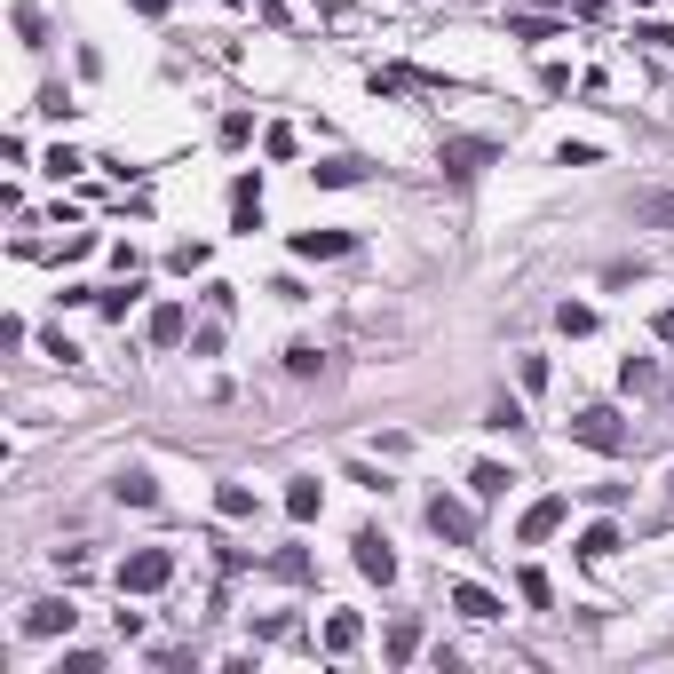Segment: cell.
Instances as JSON below:
<instances>
[{
    "mask_svg": "<svg viewBox=\"0 0 674 674\" xmlns=\"http://www.w3.org/2000/svg\"><path fill=\"white\" fill-rule=\"evenodd\" d=\"M563 524H571V500H563V492H540V500L516 516V548H548Z\"/></svg>",
    "mask_w": 674,
    "mask_h": 674,
    "instance_id": "cell-1",
    "label": "cell"
},
{
    "mask_svg": "<svg viewBox=\"0 0 674 674\" xmlns=\"http://www.w3.org/2000/svg\"><path fill=\"white\" fill-rule=\"evenodd\" d=\"M175 579V556L167 548H135V556L119 563V595H159Z\"/></svg>",
    "mask_w": 674,
    "mask_h": 674,
    "instance_id": "cell-2",
    "label": "cell"
},
{
    "mask_svg": "<svg viewBox=\"0 0 674 674\" xmlns=\"http://www.w3.org/2000/svg\"><path fill=\"white\" fill-rule=\"evenodd\" d=\"M571 437H579L587 452H619L627 445V421H619L611 405H579V413H571Z\"/></svg>",
    "mask_w": 674,
    "mask_h": 674,
    "instance_id": "cell-3",
    "label": "cell"
},
{
    "mask_svg": "<svg viewBox=\"0 0 674 674\" xmlns=\"http://www.w3.org/2000/svg\"><path fill=\"white\" fill-rule=\"evenodd\" d=\"M437 167H445L452 183H468V175H484V167H492V143H484V135H445Z\"/></svg>",
    "mask_w": 674,
    "mask_h": 674,
    "instance_id": "cell-4",
    "label": "cell"
},
{
    "mask_svg": "<svg viewBox=\"0 0 674 674\" xmlns=\"http://www.w3.org/2000/svg\"><path fill=\"white\" fill-rule=\"evenodd\" d=\"M429 532H437L445 548H476V516H468L460 500H445V492L429 500Z\"/></svg>",
    "mask_w": 674,
    "mask_h": 674,
    "instance_id": "cell-5",
    "label": "cell"
},
{
    "mask_svg": "<svg viewBox=\"0 0 674 674\" xmlns=\"http://www.w3.org/2000/svg\"><path fill=\"white\" fill-rule=\"evenodd\" d=\"M349 556H357V571H365V579H381V587L397 579V556H389V532H373V524H365V532L349 540Z\"/></svg>",
    "mask_w": 674,
    "mask_h": 674,
    "instance_id": "cell-6",
    "label": "cell"
},
{
    "mask_svg": "<svg viewBox=\"0 0 674 674\" xmlns=\"http://www.w3.org/2000/svg\"><path fill=\"white\" fill-rule=\"evenodd\" d=\"M72 619H80V611H72V595H48V603H32V611H24V635H32V643H48V635H72Z\"/></svg>",
    "mask_w": 674,
    "mask_h": 674,
    "instance_id": "cell-7",
    "label": "cell"
},
{
    "mask_svg": "<svg viewBox=\"0 0 674 674\" xmlns=\"http://www.w3.org/2000/svg\"><path fill=\"white\" fill-rule=\"evenodd\" d=\"M452 611H460V619H476V627H492L508 603H500L492 587H476V579H452Z\"/></svg>",
    "mask_w": 674,
    "mask_h": 674,
    "instance_id": "cell-8",
    "label": "cell"
},
{
    "mask_svg": "<svg viewBox=\"0 0 674 674\" xmlns=\"http://www.w3.org/2000/svg\"><path fill=\"white\" fill-rule=\"evenodd\" d=\"M230 230H262V175L230 183Z\"/></svg>",
    "mask_w": 674,
    "mask_h": 674,
    "instance_id": "cell-9",
    "label": "cell"
},
{
    "mask_svg": "<svg viewBox=\"0 0 674 674\" xmlns=\"http://www.w3.org/2000/svg\"><path fill=\"white\" fill-rule=\"evenodd\" d=\"M183 341H191V310L183 302H159L151 310V349H183Z\"/></svg>",
    "mask_w": 674,
    "mask_h": 674,
    "instance_id": "cell-10",
    "label": "cell"
},
{
    "mask_svg": "<svg viewBox=\"0 0 674 674\" xmlns=\"http://www.w3.org/2000/svg\"><path fill=\"white\" fill-rule=\"evenodd\" d=\"M286 516H294V524H318V516H326V484H318V476H294V484H286Z\"/></svg>",
    "mask_w": 674,
    "mask_h": 674,
    "instance_id": "cell-11",
    "label": "cell"
},
{
    "mask_svg": "<svg viewBox=\"0 0 674 674\" xmlns=\"http://www.w3.org/2000/svg\"><path fill=\"white\" fill-rule=\"evenodd\" d=\"M508 40L548 48V40H563V24H556V16H532V8H508Z\"/></svg>",
    "mask_w": 674,
    "mask_h": 674,
    "instance_id": "cell-12",
    "label": "cell"
},
{
    "mask_svg": "<svg viewBox=\"0 0 674 674\" xmlns=\"http://www.w3.org/2000/svg\"><path fill=\"white\" fill-rule=\"evenodd\" d=\"M349 246H357L349 230H302V238H294V254H302V262H341Z\"/></svg>",
    "mask_w": 674,
    "mask_h": 674,
    "instance_id": "cell-13",
    "label": "cell"
},
{
    "mask_svg": "<svg viewBox=\"0 0 674 674\" xmlns=\"http://www.w3.org/2000/svg\"><path fill=\"white\" fill-rule=\"evenodd\" d=\"M112 500H119V508H151V500H159L151 468H119V476H112Z\"/></svg>",
    "mask_w": 674,
    "mask_h": 674,
    "instance_id": "cell-14",
    "label": "cell"
},
{
    "mask_svg": "<svg viewBox=\"0 0 674 674\" xmlns=\"http://www.w3.org/2000/svg\"><path fill=\"white\" fill-rule=\"evenodd\" d=\"M413 88H437V80L413 72V64H381V72H373V96H413Z\"/></svg>",
    "mask_w": 674,
    "mask_h": 674,
    "instance_id": "cell-15",
    "label": "cell"
},
{
    "mask_svg": "<svg viewBox=\"0 0 674 674\" xmlns=\"http://www.w3.org/2000/svg\"><path fill=\"white\" fill-rule=\"evenodd\" d=\"M508 484H516V468H500V460H476L468 468V492L476 500H508Z\"/></svg>",
    "mask_w": 674,
    "mask_h": 674,
    "instance_id": "cell-16",
    "label": "cell"
},
{
    "mask_svg": "<svg viewBox=\"0 0 674 674\" xmlns=\"http://www.w3.org/2000/svg\"><path fill=\"white\" fill-rule=\"evenodd\" d=\"M310 183H318V191H349V183H365V159H318Z\"/></svg>",
    "mask_w": 674,
    "mask_h": 674,
    "instance_id": "cell-17",
    "label": "cell"
},
{
    "mask_svg": "<svg viewBox=\"0 0 674 674\" xmlns=\"http://www.w3.org/2000/svg\"><path fill=\"white\" fill-rule=\"evenodd\" d=\"M611 548H619V524H587L579 532V563H611Z\"/></svg>",
    "mask_w": 674,
    "mask_h": 674,
    "instance_id": "cell-18",
    "label": "cell"
},
{
    "mask_svg": "<svg viewBox=\"0 0 674 674\" xmlns=\"http://www.w3.org/2000/svg\"><path fill=\"white\" fill-rule=\"evenodd\" d=\"M215 516H223V524H246V516H254V492H246V484H215Z\"/></svg>",
    "mask_w": 674,
    "mask_h": 674,
    "instance_id": "cell-19",
    "label": "cell"
},
{
    "mask_svg": "<svg viewBox=\"0 0 674 674\" xmlns=\"http://www.w3.org/2000/svg\"><path fill=\"white\" fill-rule=\"evenodd\" d=\"M516 595H524L532 611H548V603H556V587H548V571H540V563H524V571H516Z\"/></svg>",
    "mask_w": 674,
    "mask_h": 674,
    "instance_id": "cell-20",
    "label": "cell"
},
{
    "mask_svg": "<svg viewBox=\"0 0 674 674\" xmlns=\"http://www.w3.org/2000/svg\"><path fill=\"white\" fill-rule=\"evenodd\" d=\"M635 223H651V230H674V191H651V199H635Z\"/></svg>",
    "mask_w": 674,
    "mask_h": 674,
    "instance_id": "cell-21",
    "label": "cell"
},
{
    "mask_svg": "<svg viewBox=\"0 0 674 674\" xmlns=\"http://www.w3.org/2000/svg\"><path fill=\"white\" fill-rule=\"evenodd\" d=\"M135 302H143V278H127V286H112V294H96V310H104V318H127Z\"/></svg>",
    "mask_w": 674,
    "mask_h": 674,
    "instance_id": "cell-22",
    "label": "cell"
},
{
    "mask_svg": "<svg viewBox=\"0 0 674 674\" xmlns=\"http://www.w3.org/2000/svg\"><path fill=\"white\" fill-rule=\"evenodd\" d=\"M326 651H357V611H334V619H326Z\"/></svg>",
    "mask_w": 674,
    "mask_h": 674,
    "instance_id": "cell-23",
    "label": "cell"
},
{
    "mask_svg": "<svg viewBox=\"0 0 674 674\" xmlns=\"http://www.w3.org/2000/svg\"><path fill=\"white\" fill-rule=\"evenodd\" d=\"M80 112V104H72V88H64V80H48V88H40V119H72Z\"/></svg>",
    "mask_w": 674,
    "mask_h": 674,
    "instance_id": "cell-24",
    "label": "cell"
},
{
    "mask_svg": "<svg viewBox=\"0 0 674 674\" xmlns=\"http://www.w3.org/2000/svg\"><path fill=\"white\" fill-rule=\"evenodd\" d=\"M556 326L579 341V334H595V310H587V302H556Z\"/></svg>",
    "mask_w": 674,
    "mask_h": 674,
    "instance_id": "cell-25",
    "label": "cell"
},
{
    "mask_svg": "<svg viewBox=\"0 0 674 674\" xmlns=\"http://www.w3.org/2000/svg\"><path fill=\"white\" fill-rule=\"evenodd\" d=\"M40 167H48V175H56V183H64V175H80V167H88V159H80V151H72V143H56V151H48V159H40Z\"/></svg>",
    "mask_w": 674,
    "mask_h": 674,
    "instance_id": "cell-26",
    "label": "cell"
},
{
    "mask_svg": "<svg viewBox=\"0 0 674 674\" xmlns=\"http://www.w3.org/2000/svg\"><path fill=\"white\" fill-rule=\"evenodd\" d=\"M167 262H175V270H183V278H191V270H207V238H183V246H175V254H167Z\"/></svg>",
    "mask_w": 674,
    "mask_h": 674,
    "instance_id": "cell-27",
    "label": "cell"
},
{
    "mask_svg": "<svg viewBox=\"0 0 674 674\" xmlns=\"http://www.w3.org/2000/svg\"><path fill=\"white\" fill-rule=\"evenodd\" d=\"M516 381H524V389H548V357L524 349V357H516Z\"/></svg>",
    "mask_w": 674,
    "mask_h": 674,
    "instance_id": "cell-28",
    "label": "cell"
},
{
    "mask_svg": "<svg viewBox=\"0 0 674 674\" xmlns=\"http://www.w3.org/2000/svg\"><path fill=\"white\" fill-rule=\"evenodd\" d=\"M413 651H421V627L397 619V627H389V659H413Z\"/></svg>",
    "mask_w": 674,
    "mask_h": 674,
    "instance_id": "cell-29",
    "label": "cell"
},
{
    "mask_svg": "<svg viewBox=\"0 0 674 674\" xmlns=\"http://www.w3.org/2000/svg\"><path fill=\"white\" fill-rule=\"evenodd\" d=\"M270 571H278V579H310V556H302V548H278Z\"/></svg>",
    "mask_w": 674,
    "mask_h": 674,
    "instance_id": "cell-30",
    "label": "cell"
},
{
    "mask_svg": "<svg viewBox=\"0 0 674 674\" xmlns=\"http://www.w3.org/2000/svg\"><path fill=\"white\" fill-rule=\"evenodd\" d=\"M294 143H302L294 127H262V151H270V159H294Z\"/></svg>",
    "mask_w": 674,
    "mask_h": 674,
    "instance_id": "cell-31",
    "label": "cell"
},
{
    "mask_svg": "<svg viewBox=\"0 0 674 674\" xmlns=\"http://www.w3.org/2000/svg\"><path fill=\"white\" fill-rule=\"evenodd\" d=\"M619 381H627V389H651V381H659V365H651V357H627V365H619Z\"/></svg>",
    "mask_w": 674,
    "mask_h": 674,
    "instance_id": "cell-32",
    "label": "cell"
},
{
    "mask_svg": "<svg viewBox=\"0 0 674 674\" xmlns=\"http://www.w3.org/2000/svg\"><path fill=\"white\" fill-rule=\"evenodd\" d=\"M223 143H230V151H238V143H254V112H230V119H223Z\"/></svg>",
    "mask_w": 674,
    "mask_h": 674,
    "instance_id": "cell-33",
    "label": "cell"
},
{
    "mask_svg": "<svg viewBox=\"0 0 674 674\" xmlns=\"http://www.w3.org/2000/svg\"><path fill=\"white\" fill-rule=\"evenodd\" d=\"M318 365H326V357H318L310 341H294V349H286V373H318Z\"/></svg>",
    "mask_w": 674,
    "mask_h": 674,
    "instance_id": "cell-34",
    "label": "cell"
},
{
    "mask_svg": "<svg viewBox=\"0 0 674 674\" xmlns=\"http://www.w3.org/2000/svg\"><path fill=\"white\" fill-rule=\"evenodd\" d=\"M516 421H524V405H516V397H500V405L484 413V429H516Z\"/></svg>",
    "mask_w": 674,
    "mask_h": 674,
    "instance_id": "cell-35",
    "label": "cell"
},
{
    "mask_svg": "<svg viewBox=\"0 0 674 674\" xmlns=\"http://www.w3.org/2000/svg\"><path fill=\"white\" fill-rule=\"evenodd\" d=\"M595 159H603L595 143H563V151H556V167H595Z\"/></svg>",
    "mask_w": 674,
    "mask_h": 674,
    "instance_id": "cell-36",
    "label": "cell"
},
{
    "mask_svg": "<svg viewBox=\"0 0 674 674\" xmlns=\"http://www.w3.org/2000/svg\"><path fill=\"white\" fill-rule=\"evenodd\" d=\"M96 667H104L96 651H64V659H56V674H96Z\"/></svg>",
    "mask_w": 674,
    "mask_h": 674,
    "instance_id": "cell-37",
    "label": "cell"
},
{
    "mask_svg": "<svg viewBox=\"0 0 674 674\" xmlns=\"http://www.w3.org/2000/svg\"><path fill=\"white\" fill-rule=\"evenodd\" d=\"M651 334H659V341H674V302L659 310V318H651Z\"/></svg>",
    "mask_w": 674,
    "mask_h": 674,
    "instance_id": "cell-38",
    "label": "cell"
},
{
    "mask_svg": "<svg viewBox=\"0 0 674 674\" xmlns=\"http://www.w3.org/2000/svg\"><path fill=\"white\" fill-rule=\"evenodd\" d=\"M127 8H135V16H167V0H127Z\"/></svg>",
    "mask_w": 674,
    "mask_h": 674,
    "instance_id": "cell-39",
    "label": "cell"
},
{
    "mask_svg": "<svg viewBox=\"0 0 674 674\" xmlns=\"http://www.w3.org/2000/svg\"><path fill=\"white\" fill-rule=\"evenodd\" d=\"M310 8H318V16H341V8H349V0H310Z\"/></svg>",
    "mask_w": 674,
    "mask_h": 674,
    "instance_id": "cell-40",
    "label": "cell"
},
{
    "mask_svg": "<svg viewBox=\"0 0 674 674\" xmlns=\"http://www.w3.org/2000/svg\"><path fill=\"white\" fill-rule=\"evenodd\" d=\"M667 516H674V476H667Z\"/></svg>",
    "mask_w": 674,
    "mask_h": 674,
    "instance_id": "cell-41",
    "label": "cell"
},
{
    "mask_svg": "<svg viewBox=\"0 0 674 674\" xmlns=\"http://www.w3.org/2000/svg\"><path fill=\"white\" fill-rule=\"evenodd\" d=\"M223 8H238V0H223Z\"/></svg>",
    "mask_w": 674,
    "mask_h": 674,
    "instance_id": "cell-42",
    "label": "cell"
}]
</instances>
